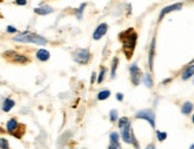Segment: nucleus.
<instances>
[{"instance_id": "9d476101", "label": "nucleus", "mask_w": 194, "mask_h": 149, "mask_svg": "<svg viewBox=\"0 0 194 149\" xmlns=\"http://www.w3.org/2000/svg\"><path fill=\"white\" fill-rule=\"evenodd\" d=\"M19 126H20V124L17 122L15 118L10 119L7 123H6V129H7V131L11 134V135H16L17 130H18Z\"/></svg>"}, {"instance_id": "c85d7f7f", "label": "nucleus", "mask_w": 194, "mask_h": 149, "mask_svg": "<svg viewBox=\"0 0 194 149\" xmlns=\"http://www.w3.org/2000/svg\"><path fill=\"white\" fill-rule=\"evenodd\" d=\"M117 99H118L119 102H122V100L124 99V97H123V94H122V93H117Z\"/></svg>"}, {"instance_id": "9b49d317", "label": "nucleus", "mask_w": 194, "mask_h": 149, "mask_svg": "<svg viewBox=\"0 0 194 149\" xmlns=\"http://www.w3.org/2000/svg\"><path fill=\"white\" fill-rule=\"evenodd\" d=\"M155 43H156V39L155 37L153 38L151 41V44H150V50H149V68L150 71H153L154 68V55H155Z\"/></svg>"}, {"instance_id": "6ab92c4d", "label": "nucleus", "mask_w": 194, "mask_h": 149, "mask_svg": "<svg viewBox=\"0 0 194 149\" xmlns=\"http://www.w3.org/2000/svg\"><path fill=\"white\" fill-rule=\"evenodd\" d=\"M118 57H114L113 61H112V68H111V78H114L116 77V71H117V67H118Z\"/></svg>"}, {"instance_id": "7ed1b4c3", "label": "nucleus", "mask_w": 194, "mask_h": 149, "mask_svg": "<svg viewBox=\"0 0 194 149\" xmlns=\"http://www.w3.org/2000/svg\"><path fill=\"white\" fill-rule=\"evenodd\" d=\"M120 130H122V138H123V141H124L125 143H129V144L131 143V144H133V146L136 147V149H140L138 144H137V141H136V138H135V135L132 133L131 124L126 125L125 128L120 129Z\"/></svg>"}, {"instance_id": "b1692460", "label": "nucleus", "mask_w": 194, "mask_h": 149, "mask_svg": "<svg viewBox=\"0 0 194 149\" xmlns=\"http://www.w3.org/2000/svg\"><path fill=\"white\" fill-rule=\"evenodd\" d=\"M0 149H10L8 141L6 138H0Z\"/></svg>"}, {"instance_id": "4468645a", "label": "nucleus", "mask_w": 194, "mask_h": 149, "mask_svg": "<svg viewBox=\"0 0 194 149\" xmlns=\"http://www.w3.org/2000/svg\"><path fill=\"white\" fill-rule=\"evenodd\" d=\"M15 100H12V99H10V98H6L4 103H2V111L4 112H8L10 110H12L13 109V106H15Z\"/></svg>"}, {"instance_id": "2f4dec72", "label": "nucleus", "mask_w": 194, "mask_h": 149, "mask_svg": "<svg viewBox=\"0 0 194 149\" xmlns=\"http://www.w3.org/2000/svg\"><path fill=\"white\" fill-rule=\"evenodd\" d=\"M109 149H118V148H117V147H114V146H112V144H111V146L109 147Z\"/></svg>"}, {"instance_id": "39448f33", "label": "nucleus", "mask_w": 194, "mask_h": 149, "mask_svg": "<svg viewBox=\"0 0 194 149\" xmlns=\"http://www.w3.org/2000/svg\"><path fill=\"white\" fill-rule=\"evenodd\" d=\"M136 118H140V119H145L147 122H149V124L155 128V113L149 109H145V110H140L136 113Z\"/></svg>"}, {"instance_id": "f704fd0d", "label": "nucleus", "mask_w": 194, "mask_h": 149, "mask_svg": "<svg viewBox=\"0 0 194 149\" xmlns=\"http://www.w3.org/2000/svg\"><path fill=\"white\" fill-rule=\"evenodd\" d=\"M0 1H4V0H0Z\"/></svg>"}, {"instance_id": "4be33fe9", "label": "nucleus", "mask_w": 194, "mask_h": 149, "mask_svg": "<svg viewBox=\"0 0 194 149\" xmlns=\"http://www.w3.org/2000/svg\"><path fill=\"white\" fill-rule=\"evenodd\" d=\"M86 7V4H82L80 7L78 8V11H76V17H78V19H82V13H84V10Z\"/></svg>"}, {"instance_id": "5701e85b", "label": "nucleus", "mask_w": 194, "mask_h": 149, "mask_svg": "<svg viewBox=\"0 0 194 149\" xmlns=\"http://www.w3.org/2000/svg\"><path fill=\"white\" fill-rule=\"evenodd\" d=\"M156 136H157V140H158V141L162 142L167 138V133H164V131H157V133H156Z\"/></svg>"}, {"instance_id": "cd10ccee", "label": "nucleus", "mask_w": 194, "mask_h": 149, "mask_svg": "<svg viewBox=\"0 0 194 149\" xmlns=\"http://www.w3.org/2000/svg\"><path fill=\"white\" fill-rule=\"evenodd\" d=\"M15 2H16L17 5H19V6H24V5H26V0H15Z\"/></svg>"}, {"instance_id": "dca6fc26", "label": "nucleus", "mask_w": 194, "mask_h": 149, "mask_svg": "<svg viewBox=\"0 0 194 149\" xmlns=\"http://www.w3.org/2000/svg\"><path fill=\"white\" fill-rule=\"evenodd\" d=\"M193 104L191 102H186L182 106H181V112L183 113V115H189L192 111H193Z\"/></svg>"}, {"instance_id": "473e14b6", "label": "nucleus", "mask_w": 194, "mask_h": 149, "mask_svg": "<svg viewBox=\"0 0 194 149\" xmlns=\"http://www.w3.org/2000/svg\"><path fill=\"white\" fill-rule=\"evenodd\" d=\"M189 149H194V143L192 144V146H191V147H189Z\"/></svg>"}, {"instance_id": "f3484780", "label": "nucleus", "mask_w": 194, "mask_h": 149, "mask_svg": "<svg viewBox=\"0 0 194 149\" xmlns=\"http://www.w3.org/2000/svg\"><path fill=\"white\" fill-rule=\"evenodd\" d=\"M110 140H111V144L117 148H119V135L117 133H111L110 135Z\"/></svg>"}, {"instance_id": "7c9ffc66", "label": "nucleus", "mask_w": 194, "mask_h": 149, "mask_svg": "<svg viewBox=\"0 0 194 149\" xmlns=\"http://www.w3.org/2000/svg\"><path fill=\"white\" fill-rule=\"evenodd\" d=\"M145 149H155V146H154V144H149Z\"/></svg>"}, {"instance_id": "a211bd4d", "label": "nucleus", "mask_w": 194, "mask_h": 149, "mask_svg": "<svg viewBox=\"0 0 194 149\" xmlns=\"http://www.w3.org/2000/svg\"><path fill=\"white\" fill-rule=\"evenodd\" d=\"M143 82H144V85L147 87H149V88L153 87V79H151V75H150L149 73H147V74L143 77Z\"/></svg>"}, {"instance_id": "f257e3e1", "label": "nucleus", "mask_w": 194, "mask_h": 149, "mask_svg": "<svg viewBox=\"0 0 194 149\" xmlns=\"http://www.w3.org/2000/svg\"><path fill=\"white\" fill-rule=\"evenodd\" d=\"M119 39L123 42V51L126 55L127 59H130L133 54V50L136 47V42H137V33L135 32V30L130 28L126 31L122 32L119 35Z\"/></svg>"}, {"instance_id": "1a4fd4ad", "label": "nucleus", "mask_w": 194, "mask_h": 149, "mask_svg": "<svg viewBox=\"0 0 194 149\" xmlns=\"http://www.w3.org/2000/svg\"><path fill=\"white\" fill-rule=\"evenodd\" d=\"M107 29H109V25L106 23H101L100 25H98V28L95 29V31L93 33L94 41H99L101 37H104L105 33L107 32Z\"/></svg>"}, {"instance_id": "c756f323", "label": "nucleus", "mask_w": 194, "mask_h": 149, "mask_svg": "<svg viewBox=\"0 0 194 149\" xmlns=\"http://www.w3.org/2000/svg\"><path fill=\"white\" fill-rule=\"evenodd\" d=\"M95 77H97V75H95V73H92V78H91V84H93V82H94V79H95Z\"/></svg>"}, {"instance_id": "0eeeda50", "label": "nucleus", "mask_w": 194, "mask_h": 149, "mask_svg": "<svg viewBox=\"0 0 194 149\" xmlns=\"http://www.w3.org/2000/svg\"><path fill=\"white\" fill-rule=\"evenodd\" d=\"M130 74H131V81L135 86L140 85V80H142V72H140V67L133 63L131 67H130Z\"/></svg>"}, {"instance_id": "412c9836", "label": "nucleus", "mask_w": 194, "mask_h": 149, "mask_svg": "<svg viewBox=\"0 0 194 149\" xmlns=\"http://www.w3.org/2000/svg\"><path fill=\"white\" fill-rule=\"evenodd\" d=\"M129 124H130V121H129L127 117H122L119 119V128L120 129H123V128H125V126L129 125Z\"/></svg>"}, {"instance_id": "aec40b11", "label": "nucleus", "mask_w": 194, "mask_h": 149, "mask_svg": "<svg viewBox=\"0 0 194 149\" xmlns=\"http://www.w3.org/2000/svg\"><path fill=\"white\" fill-rule=\"evenodd\" d=\"M110 95H111V92H110L109 90H105V91H101L98 93V99L99 100H105V99H107Z\"/></svg>"}, {"instance_id": "423d86ee", "label": "nucleus", "mask_w": 194, "mask_h": 149, "mask_svg": "<svg viewBox=\"0 0 194 149\" xmlns=\"http://www.w3.org/2000/svg\"><path fill=\"white\" fill-rule=\"evenodd\" d=\"M91 59V54L88 49H78L74 53V60L80 64H86Z\"/></svg>"}, {"instance_id": "f8f14e48", "label": "nucleus", "mask_w": 194, "mask_h": 149, "mask_svg": "<svg viewBox=\"0 0 194 149\" xmlns=\"http://www.w3.org/2000/svg\"><path fill=\"white\" fill-rule=\"evenodd\" d=\"M36 57L38 59L39 61H48L50 57V53L45 50V49H39L36 53Z\"/></svg>"}, {"instance_id": "20e7f679", "label": "nucleus", "mask_w": 194, "mask_h": 149, "mask_svg": "<svg viewBox=\"0 0 194 149\" xmlns=\"http://www.w3.org/2000/svg\"><path fill=\"white\" fill-rule=\"evenodd\" d=\"M4 56H5V59H8L11 62H15V63H26L29 62V59H28V56L25 55H20V54H18L16 51H13V50H7L6 53H4Z\"/></svg>"}, {"instance_id": "f03ea898", "label": "nucleus", "mask_w": 194, "mask_h": 149, "mask_svg": "<svg viewBox=\"0 0 194 149\" xmlns=\"http://www.w3.org/2000/svg\"><path fill=\"white\" fill-rule=\"evenodd\" d=\"M13 41L15 42H20V43H33V44H38V46H45L48 43V41L43 36L41 35H37L35 32H20L16 35L13 37Z\"/></svg>"}, {"instance_id": "72a5a7b5", "label": "nucleus", "mask_w": 194, "mask_h": 149, "mask_svg": "<svg viewBox=\"0 0 194 149\" xmlns=\"http://www.w3.org/2000/svg\"><path fill=\"white\" fill-rule=\"evenodd\" d=\"M192 122H193V124H194V115H193V117H192Z\"/></svg>"}, {"instance_id": "393cba45", "label": "nucleus", "mask_w": 194, "mask_h": 149, "mask_svg": "<svg viewBox=\"0 0 194 149\" xmlns=\"http://www.w3.org/2000/svg\"><path fill=\"white\" fill-rule=\"evenodd\" d=\"M117 119H118V112H117V110H112L110 112V121L116 122Z\"/></svg>"}, {"instance_id": "a878e982", "label": "nucleus", "mask_w": 194, "mask_h": 149, "mask_svg": "<svg viewBox=\"0 0 194 149\" xmlns=\"http://www.w3.org/2000/svg\"><path fill=\"white\" fill-rule=\"evenodd\" d=\"M105 72H106L105 68H101L100 73H99V77H98V84H101V82L104 81V78H105Z\"/></svg>"}, {"instance_id": "ddd939ff", "label": "nucleus", "mask_w": 194, "mask_h": 149, "mask_svg": "<svg viewBox=\"0 0 194 149\" xmlns=\"http://www.w3.org/2000/svg\"><path fill=\"white\" fill-rule=\"evenodd\" d=\"M54 10L50 6H42V7H36L35 8V13L41 15V16H47L49 13H51Z\"/></svg>"}, {"instance_id": "bb28decb", "label": "nucleus", "mask_w": 194, "mask_h": 149, "mask_svg": "<svg viewBox=\"0 0 194 149\" xmlns=\"http://www.w3.org/2000/svg\"><path fill=\"white\" fill-rule=\"evenodd\" d=\"M6 31L10 32V33H15V32H17V29L15 28V26H11V25H8L7 28H6Z\"/></svg>"}, {"instance_id": "6e6552de", "label": "nucleus", "mask_w": 194, "mask_h": 149, "mask_svg": "<svg viewBox=\"0 0 194 149\" xmlns=\"http://www.w3.org/2000/svg\"><path fill=\"white\" fill-rule=\"evenodd\" d=\"M181 8H182V4L181 2H176V4H173V5H169V6H166L164 8H162V11L160 13V17H158V20H162L163 17L167 16L168 13L174 12V11H180Z\"/></svg>"}, {"instance_id": "2eb2a0df", "label": "nucleus", "mask_w": 194, "mask_h": 149, "mask_svg": "<svg viewBox=\"0 0 194 149\" xmlns=\"http://www.w3.org/2000/svg\"><path fill=\"white\" fill-rule=\"evenodd\" d=\"M193 75H194V64H191L182 73V80H188L189 78H192Z\"/></svg>"}]
</instances>
